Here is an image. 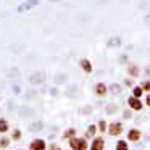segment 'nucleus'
<instances>
[{
    "mask_svg": "<svg viewBox=\"0 0 150 150\" xmlns=\"http://www.w3.org/2000/svg\"><path fill=\"white\" fill-rule=\"evenodd\" d=\"M69 145L73 150H87V142H86V139H81V137H73Z\"/></svg>",
    "mask_w": 150,
    "mask_h": 150,
    "instance_id": "1",
    "label": "nucleus"
},
{
    "mask_svg": "<svg viewBox=\"0 0 150 150\" xmlns=\"http://www.w3.org/2000/svg\"><path fill=\"white\" fill-rule=\"evenodd\" d=\"M36 5H39V0H28V2H24V4H21L20 7H18V11H24V10H31V8H34Z\"/></svg>",
    "mask_w": 150,
    "mask_h": 150,
    "instance_id": "2",
    "label": "nucleus"
},
{
    "mask_svg": "<svg viewBox=\"0 0 150 150\" xmlns=\"http://www.w3.org/2000/svg\"><path fill=\"white\" fill-rule=\"evenodd\" d=\"M121 131H123V126H121V123H111L110 126H108V132H110L111 136H120Z\"/></svg>",
    "mask_w": 150,
    "mask_h": 150,
    "instance_id": "3",
    "label": "nucleus"
},
{
    "mask_svg": "<svg viewBox=\"0 0 150 150\" xmlns=\"http://www.w3.org/2000/svg\"><path fill=\"white\" fill-rule=\"evenodd\" d=\"M127 103H129V107L132 108V110H136V111L142 110V102H140L139 98H136V97H129L127 98Z\"/></svg>",
    "mask_w": 150,
    "mask_h": 150,
    "instance_id": "4",
    "label": "nucleus"
},
{
    "mask_svg": "<svg viewBox=\"0 0 150 150\" xmlns=\"http://www.w3.org/2000/svg\"><path fill=\"white\" fill-rule=\"evenodd\" d=\"M103 147H105L103 139H102V137H95L92 145H91V150H103Z\"/></svg>",
    "mask_w": 150,
    "mask_h": 150,
    "instance_id": "5",
    "label": "nucleus"
},
{
    "mask_svg": "<svg viewBox=\"0 0 150 150\" xmlns=\"http://www.w3.org/2000/svg\"><path fill=\"white\" fill-rule=\"evenodd\" d=\"M108 92V87L103 84V82H98L97 86H95V94L98 95V97H103V95H107Z\"/></svg>",
    "mask_w": 150,
    "mask_h": 150,
    "instance_id": "6",
    "label": "nucleus"
},
{
    "mask_svg": "<svg viewBox=\"0 0 150 150\" xmlns=\"http://www.w3.org/2000/svg\"><path fill=\"white\" fill-rule=\"evenodd\" d=\"M31 150H45V142L40 140V139L33 140V144H31Z\"/></svg>",
    "mask_w": 150,
    "mask_h": 150,
    "instance_id": "7",
    "label": "nucleus"
},
{
    "mask_svg": "<svg viewBox=\"0 0 150 150\" xmlns=\"http://www.w3.org/2000/svg\"><path fill=\"white\" fill-rule=\"evenodd\" d=\"M127 139L132 140V142H137V140L140 139V131L139 129H131L129 132H127Z\"/></svg>",
    "mask_w": 150,
    "mask_h": 150,
    "instance_id": "8",
    "label": "nucleus"
},
{
    "mask_svg": "<svg viewBox=\"0 0 150 150\" xmlns=\"http://www.w3.org/2000/svg\"><path fill=\"white\" fill-rule=\"evenodd\" d=\"M81 68L84 69L86 73H92V63H91V60L82 58V60H81Z\"/></svg>",
    "mask_w": 150,
    "mask_h": 150,
    "instance_id": "9",
    "label": "nucleus"
},
{
    "mask_svg": "<svg viewBox=\"0 0 150 150\" xmlns=\"http://www.w3.org/2000/svg\"><path fill=\"white\" fill-rule=\"evenodd\" d=\"M42 81H44L42 73H34V74H31V78H29V82H33V84H37V82H42Z\"/></svg>",
    "mask_w": 150,
    "mask_h": 150,
    "instance_id": "10",
    "label": "nucleus"
},
{
    "mask_svg": "<svg viewBox=\"0 0 150 150\" xmlns=\"http://www.w3.org/2000/svg\"><path fill=\"white\" fill-rule=\"evenodd\" d=\"M127 73H129V76H132V78H137V76H139V66L131 63L129 68H127Z\"/></svg>",
    "mask_w": 150,
    "mask_h": 150,
    "instance_id": "11",
    "label": "nucleus"
},
{
    "mask_svg": "<svg viewBox=\"0 0 150 150\" xmlns=\"http://www.w3.org/2000/svg\"><path fill=\"white\" fill-rule=\"evenodd\" d=\"M142 92H144V89L140 87V86H137V87H134V89H132V97L139 98L140 95H142Z\"/></svg>",
    "mask_w": 150,
    "mask_h": 150,
    "instance_id": "12",
    "label": "nucleus"
},
{
    "mask_svg": "<svg viewBox=\"0 0 150 150\" xmlns=\"http://www.w3.org/2000/svg\"><path fill=\"white\" fill-rule=\"evenodd\" d=\"M116 150H129V147H127V142H126V140H120V142L116 144Z\"/></svg>",
    "mask_w": 150,
    "mask_h": 150,
    "instance_id": "13",
    "label": "nucleus"
},
{
    "mask_svg": "<svg viewBox=\"0 0 150 150\" xmlns=\"http://www.w3.org/2000/svg\"><path fill=\"white\" fill-rule=\"evenodd\" d=\"M121 44V39L120 37H111V40H108V47H115V45H120Z\"/></svg>",
    "mask_w": 150,
    "mask_h": 150,
    "instance_id": "14",
    "label": "nucleus"
},
{
    "mask_svg": "<svg viewBox=\"0 0 150 150\" xmlns=\"http://www.w3.org/2000/svg\"><path fill=\"white\" fill-rule=\"evenodd\" d=\"M95 131H97V127H95L94 124H91V126L87 127V137H92L95 134Z\"/></svg>",
    "mask_w": 150,
    "mask_h": 150,
    "instance_id": "15",
    "label": "nucleus"
},
{
    "mask_svg": "<svg viewBox=\"0 0 150 150\" xmlns=\"http://www.w3.org/2000/svg\"><path fill=\"white\" fill-rule=\"evenodd\" d=\"M8 129V124L5 120H0V132H5V131Z\"/></svg>",
    "mask_w": 150,
    "mask_h": 150,
    "instance_id": "16",
    "label": "nucleus"
},
{
    "mask_svg": "<svg viewBox=\"0 0 150 150\" xmlns=\"http://www.w3.org/2000/svg\"><path fill=\"white\" fill-rule=\"evenodd\" d=\"M110 91L113 92V94H120V92H121V87H120L118 84H111V86H110Z\"/></svg>",
    "mask_w": 150,
    "mask_h": 150,
    "instance_id": "17",
    "label": "nucleus"
},
{
    "mask_svg": "<svg viewBox=\"0 0 150 150\" xmlns=\"http://www.w3.org/2000/svg\"><path fill=\"white\" fill-rule=\"evenodd\" d=\"M42 129V123H34V124H31V131H40Z\"/></svg>",
    "mask_w": 150,
    "mask_h": 150,
    "instance_id": "18",
    "label": "nucleus"
},
{
    "mask_svg": "<svg viewBox=\"0 0 150 150\" xmlns=\"http://www.w3.org/2000/svg\"><path fill=\"white\" fill-rule=\"evenodd\" d=\"M98 131H100V132H105V131H107V123H105L103 120L98 123Z\"/></svg>",
    "mask_w": 150,
    "mask_h": 150,
    "instance_id": "19",
    "label": "nucleus"
},
{
    "mask_svg": "<svg viewBox=\"0 0 150 150\" xmlns=\"http://www.w3.org/2000/svg\"><path fill=\"white\" fill-rule=\"evenodd\" d=\"M140 87L144 89V91H147V92H150V81H144L142 84H140Z\"/></svg>",
    "mask_w": 150,
    "mask_h": 150,
    "instance_id": "20",
    "label": "nucleus"
},
{
    "mask_svg": "<svg viewBox=\"0 0 150 150\" xmlns=\"http://www.w3.org/2000/svg\"><path fill=\"white\" fill-rule=\"evenodd\" d=\"M74 132H76L74 129H69V131H66V132H65V137H73V136H74Z\"/></svg>",
    "mask_w": 150,
    "mask_h": 150,
    "instance_id": "21",
    "label": "nucleus"
},
{
    "mask_svg": "<svg viewBox=\"0 0 150 150\" xmlns=\"http://www.w3.org/2000/svg\"><path fill=\"white\" fill-rule=\"evenodd\" d=\"M0 145H2V147H7V145H8V140H7V139H2V140H0Z\"/></svg>",
    "mask_w": 150,
    "mask_h": 150,
    "instance_id": "22",
    "label": "nucleus"
},
{
    "mask_svg": "<svg viewBox=\"0 0 150 150\" xmlns=\"http://www.w3.org/2000/svg\"><path fill=\"white\" fill-rule=\"evenodd\" d=\"M107 111H108V113H113V111H115V105H110V107L107 108Z\"/></svg>",
    "mask_w": 150,
    "mask_h": 150,
    "instance_id": "23",
    "label": "nucleus"
},
{
    "mask_svg": "<svg viewBox=\"0 0 150 150\" xmlns=\"http://www.w3.org/2000/svg\"><path fill=\"white\" fill-rule=\"evenodd\" d=\"M145 103H147V105H149V107H150V94L147 95V98H145Z\"/></svg>",
    "mask_w": 150,
    "mask_h": 150,
    "instance_id": "24",
    "label": "nucleus"
},
{
    "mask_svg": "<svg viewBox=\"0 0 150 150\" xmlns=\"http://www.w3.org/2000/svg\"><path fill=\"white\" fill-rule=\"evenodd\" d=\"M13 137H15V139H20V132H18V131H16V132L13 134Z\"/></svg>",
    "mask_w": 150,
    "mask_h": 150,
    "instance_id": "25",
    "label": "nucleus"
},
{
    "mask_svg": "<svg viewBox=\"0 0 150 150\" xmlns=\"http://www.w3.org/2000/svg\"><path fill=\"white\" fill-rule=\"evenodd\" d=\"M145 23H147V24H150V15H149V16L145 18Z\"/></svg>",
    "mask_w": 150,
    "mask_h": 150,
    "instance_id": "26",
    "label": "nucleus"
},
{
    "mask_svg": "<svg viewBox=\"0 0 150 150\" xmlns=\"http://www.w3.org/2000/svg\"><path fill=\"white\" fill-rule=\"evenodd\" d=\"M53 150H60V149H58V147H53Z\"/></svg>",
    "mask_w": 150,
    "mask_h": 150,
    "instance_id": "27",
    "label": "nucleus"
}]
</instances>
